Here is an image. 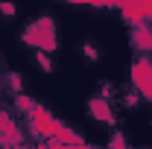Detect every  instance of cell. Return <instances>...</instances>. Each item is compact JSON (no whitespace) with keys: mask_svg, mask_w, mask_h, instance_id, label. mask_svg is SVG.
Listing matches in <instances>:
<instances>
[{"mask_svg":"<svg viewBox=\"0 0 152 149\" xmlns=\"http://www.w3.org/2000/svg\"><path fill=\"white\" fill-rule=\"evenodd\" d=\"M99 91H102V93H99L102 99H111V96H114V85H111V82H99Z\"/></svg>","mask_w":152,"mask_h":149,"instance_id":"5bb4252c","label":"cell"},{"mask_svg":"<svg viewBox=\"0 0 152 149\" xmlns=\"http://www.w3.org/2000/svg\"><path fill=\"white\" fill-rule=\"evenodd\" d=\"M85 149H94V146H85Z\"/></svg>","mask_w":152,"mask_h":149,"instance_id":"e0dca14e","label":"cell"},{"mask_svg":"<svg viewBox=\"0 0 152 149\" xmlns=\"http://www.w3.org/2000/svg\"><path fill=\"white\" fill-rule=\"evenodd\" d=\"M26 126H29V134H32L35 140H47V143H50L53 134H56V129H58V120L47 111L44 105H38L35 111L26 117Z\"/></svg>","mask_w":152,"mask_h":149,"instance_id":"7a4b0ae2","label":"cell"},{"mask_svg":"<svg viewBox=\"0 0 152 149\" xmlns=\"http://www.w3.org/2000/svg\"><path fill=\"white\" fill-rule=\"evenodd\" d=\"M132 85H134V93H137L140 99L152 102V58H146V56L134 58V64H132Z\"/></svg>","mask_w":152,"mask_h":149,"instance_id":"3957f363","label":"cell"},{"mask_svg":"<svg viewBox=\"0 0 152 149\" xmlns=\"http://www.w3.org/2000/svg\"><path fill=\"white\" fill-rule=\"evenodd\" d=\"M23 146H26V140H23L20 126L0 108V149H23Z\"/></svg>","mask_w":152,"mask_h":149,"instance_id":"277c9868","label":"cell"},{"mask_svg":"<svg viewBox=\"0 0 152 149\" xmlns=\"http://www.w3.org/2000/svg\"><path fill=\"white\" fill-rule=\"evenodd\" d=\"M137 102H140V96H137V93H126V108H134Z\"/></svg>","mask_w":152,"mask_h":149,"instance_id":"2e32d148","label":"cell"},{"mask_svg":"<svg viewBox=\"0 0 152 149\" xmlns=\"http://www.w3.org/2000/svg\"><path fill=\"white\" fill-rule=\"evenodd\" d=\"M108 149H132V146H129V140H126L123 131H114L111 140H108Z\"/></svg>","mask_w":152,"mask_h":149,"instance_id":"30bf717a","label":"cell"},{"mask_svg":"<svg viewBox=\"0 0 152 149\" xmlns=\"http://www.w3.org/2000/svg\"><path fill=\"white\" fill-rule=\"evenodd\" d=\"M53 140L64 143V146H76V149H85V140H82V134H79V131H73L70 126H64V123H58V129H56V134H53Z\"/></svg>","mask_w":152,"mask_h":149,"instance_id":"52a82bcc","label":"cell"},{"mask_svg":"<svg viewBox=\"0 0 152 149\" xmlns=\"http://www.w3.org/2000/svg\"><path fill=\"white\" fill-rule=\"evenodd\" d=\"M20 41L23 44H29V47H35L38 53H53L58 47V35H56V20L53 18H38L32 20L23 32H20Z\"/></svg>","mask_w":152,"mask_h":149,"instance_id":"6da1fadb","label":"cell"},{"mask_svg":"<svg viewBox=\"0 0 152 149\" xmlns=\"http://www.w3.org/2000/svg\"><path fill=\"white\" fill-rule=\"evenodd\" d=\"M117 12L132 29H137V26H146L152 20V3L149 0L146 3H123V6H117Z\"/></svg>","mask_w":152,"mask_h":149,"instance_id":"5b68a950","label":"cell"},{"mask_svg":"<svg viewBox=\"0 0 152 149\" xmlns=\"http://www.w3.org/2000/svg\"><path fill=\"white\" fill-rule=\"evenodd\" d=\"M132 47L137 53H152V26H137L132 29Z\"/></svg>","mask_w":152,"mask_h":149,"instance_id":"ba28073f","label":"cell"},{"mask_svg":"<svg viewBox=\"0 0 152 149\" xmlns=\"http://www.w3.org/2000/svg\"><path fill=\"white\" fill-rule=\"evenodd\" d=\"M15 108H18L23 117H29V114L38 108V102L32 99V96H26V93H18V96H15Z\"/></svg>","mask_w":152,"mask_h":149,"instance_id":"9c48e42d","label":"cell"},{"mask_svg":"<svg viewBox=\"0 0 152 149\" xmlns=\"http://www.w3.org/2000/svg\"><path fill=\"white\" fill-rule=\"evenodd\" d=\"M0 15H6V18H12V15H18V9H15L12 3H0Z\"/></svg>","mask_w":152,"mask_h":149,"instance_id":"9a60e30c","label":"cell"},{"mask_svg":"<svg viewBox=\"0 0 152 149\" xmlns=\"http://www.w3.org/2000/svg\"><path fill=\"white\" fill-rule=\"evenodd\" d=\"M82 53H85L88 61H99V50H96L94 41H85V44H82Z\"/></svg>","mask_w":152,"mask_h":149,"instance_id":"8fae6325","label":"cell"},{"mask_svg":"<svg viewBox=\"0 0 152 149\" xmlns=\"http://www.w3.org/2000/svg\"><path fill=\"white\" fill-rule=\"evenodd\" d=\"M6 82H9V88H12V93L18 96V93H23L20 91V76L18 73H6Z\"/></svg>","mask_w":152,"mask_h":149,"instance_id":"7c38bea8","label":"cell"},{"mask_svg":"<svg viewBox=\"0 0 152 149\" xmlns=\"http://www.w3.org/2000/svg\"><path fill=\"white\" fill-rule=\"evenodd\" d=\"M35 61L41 64V70H44V73H50V70H53V61L47 58V53H35Z\"/></svg>","mask_w":152,"mask_h":149,"instance_id":"4fadbf2b","label":"cell"},{"mask_svg":"<svg viewBox=\"0 0 152 149\" xmlns=\"http://www.w3.org/2000/svg\"><path fill=\"white\" fill-rule=\"evenodd\" d=\"M88 114L94 117L96 123H105V126H114V123H117L111 102H108V99H102V96H94V99H88Z\"/></svg>","mask_w":152,"mask_h":149,"instance_id":"8992f818","label":"cell"}]
</instances>
